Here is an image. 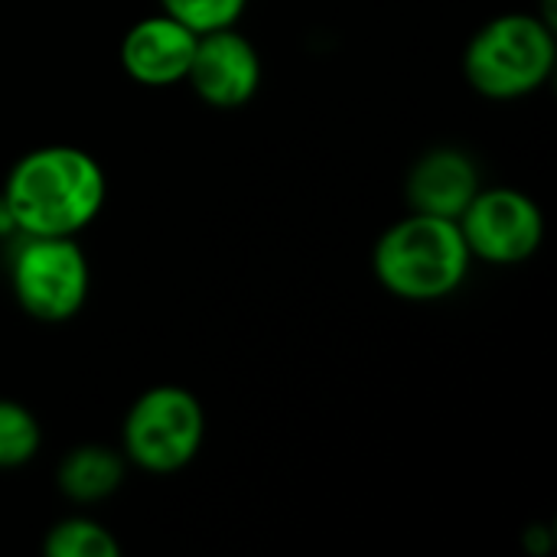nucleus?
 I'll return each instance as SVG.
<instances>
[{
  "mask_svg": "<svg viewBox=\"0 0 557 557\" xmlns=\"http://www.w3.org/2000/svg\"><path fill=\"white\" fill-rule=\"evenodd\" d=\"M20 235H78L104 209L101 163L72 144H46L23 153L0 189Z\"/></svg>",
  "mask_w": 557,
  "mask_h": 557,
  "instance_id": "obj_1",
  "label": "nucleus"
},
{
  "mask_svg": "<svg viewBox=\"0 0 557 557\" xmlns=\"http://www.w3.org/2000/svg\"><path fill=\"white\" fill-rule=\"evenodd\" d=\"M473 255L457 219L408 212L392 222L372 251L375 281L398 300L434 304L457 294L470 274Z\"/></svg>",
  "mask_w": 557,
  "mask_h": 557,
  "instance_id": "obj_2",
  "label": "nucleus"
},
{
  "mask_svg": "<svg viewBox=\"0 0 557 557\" xmlns=\"http://www.w3.org/2000/svg\"><path fill=\"white\" fill-rule=\"evenodd\" d=\"M555 26L539 13H503L483 23L463 52L470 88L493 101L535 95L555 75Z\"/></svg>",
  "mask_w": 557,
  "mask_h": 557,
  "instance_id": "obj_3",
  "label": "nucleus"
},
{
  "mask_svg": "<svg viewBox=\"0 0 557 557\" xmlns=\"http://www.w3.org/2000/svg\"><path fill=\"white\" fill-rule=\"evenodd\" d=\"M206 441V411L189 388L157 385L134 398L121 424V454L131 467L170 476L186 470Z\"/></svg>",
  "mask_w": 557,
  "mask_h": 557,
  "instance_id": "obj_4",
  "label": "nucleus"
},
{
  "mask_svg": "<svg viewBox=\"0 0 557 557\" xmlns=\"http://www.w3.org/2000/svg\"><path fill=\"white\" fill-rule=\"evenodd\" d=\"M10 290L36 323H65L82 313L91 268L75 235H16L10 251Z\"/></svg>",
  "mask_w": 557,
  "mask_h": 557,
  "instance_id": "obj_5",
  "label": "nucleus"
},
{
  "mask_svg": "<svg viewBox=\"0 0 557 557\" xmlns=\"http://www.w3.org/2000/svg\"><path fill=\"white\" fill-rule=\"evenodd\" d=\"M473 261L512 268L529 261L545 242L539 202L512 186H483L457 219Z\"/></svg>",
  "mask_w": 557,
  "mask_h": 557,
  "instance_id": "obj_6",
  "label": "nucleus"
},
{
  "mask_svg": "<svg viewBox=\"0 0 557 557\" xmlns=\"http://www.w3.org/2000/svg\"><path fill=\"white\" fill-rule=\"evenodd\" d=\"M186 85L209 108L235 111L248 104L261 88V55L255 42L235 26L199 33Z\"/></svg>",
  "mask_w": 557,
  "mask_h": 557,
  "instance_id": "obj_7",
  "label": "nucleus"
},
{
  "mask_svg": "<svg viewBox=\"0 0 557 557\" xmlns=\"http://www.w3.org/2000/svg\"><path fill=\"white\" fill-rule=\"evenodd\" d=\"M196 33L173 20L170 13H153L137 20L121 39V69L127 78L147 88H166L186 82Z\"/></svg>",
  "mask_w": 557,
  "mask_h": 557,
  "instance_id": "obj_8",
  "label": "nucleus"
},
{
  "mask_svg": "<svg viewBox=\"0 0 557 557\" xmlns=\"http://www.w3.org/2000/svg\"><path fill=\"white\" fill-rule=\"evenodd\" d=\"M483 189L476 160L460 147H434L414 160L405 180V199L411 212L460 219L473 196Z\"/></svg>",
  "mask_w": 557,
  "mask_h": 557,
  "instance_id": "obj_9",
  "label": "nucleus"
},
{
  "mask_svg": "<svg viewBox=\"0 0 557 557\" xmlns=\"http://www.w3.org/2000/svg\"><path fill=\"white\" fill-rule=\"evenodd\" d=\"M124 476H127V460L121 450L104 444H82L62 457L55 470V486L69 503L95 506L111 499L121 490Z\"/></svg>",
  "mask_w": 557,
  "mask_h": 557,
  "instance_id": "obj_10",
  "label": "nucleus"
},
{
  "mask_svg": "<svg viewBox=\"0 0 557 557\" xmlns=\"http://www.w3.org/2000/svg\"><path fill=\"white\" fill-rule=\"evenodd\" d=\"M42 552L49 557H117L121 545L101 522L88 516H69L46 532Z\"/></svg>",
  "mask_w": 557,
  "mask_h": 557,
  "instance_id": "obj_11",
  "label": "nucleus"
},
{
  "mask_svg": "<svg viewBox=\"0 0 557 557\" xmlns=\"http://www.w3.org/2000/svg\"><path fill=\"white\" fill-rule=\"evenodd\" d=\"M42 447V428L39 418L13 401L0 398V470H20L26 467Z\"/></svg>",
  "mask_w": 557,
  "mask_h": 557,
  "instance_id": "obj_12",
  "label": "nucleus"
},
{
  "mask_svg": "<svg viewBox=\"0 0 557 557\" xmlns=\"http://www.w3.org/2000/svg\"><path fill=\"white\" fill-rule=\"evenodd\" d=\"M248 0H160V10L189 26L196 36L235 26L245 13Z\"/></svg>",
  "mask_w": 557,
  "mask_h": 557,
  "instance_id": "obj_13",
  "label": "nucleus"
},
{
  "mask_svg": "<svg viewBox=\"0 0 557 557\" xmlns=\"http://www.w3.org/2000/svg\"><path fill=\"white\" fill-rule=\"evenodd\" d=\"M552 545H555V535H552L548 525H529L525 529V552L545 557L552 552Z\"/></svg>",
  "mask_w": 557,
  "mask_h": 557,
  "instance_id": "obj_14",
  "label": "nucleus"
},
{
  "mask_svg": "<svg viewBox=\"0 0 557 557\" xmlns=\"http://www.w3.org/2000/svg\"><path fill=\"white\" fill-rule=\"evenodd\" d=\"M16 235H20L16 219H13V212H10L7 199L0 196V238H16Z\"/></svg>",
  "mask_w": 557,
  "mask_h": 557,
  "instance_id": "obj_15",
  "label": "nucleus"
}]
</instances>
